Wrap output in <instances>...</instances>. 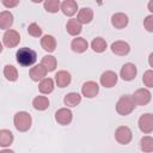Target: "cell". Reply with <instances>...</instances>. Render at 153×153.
<instances>
[{"label": "cell", "mask_w": 153, "mask_h": 153, "mask_svg": "<svg viewBox=\"0 0 153 153\" xmlns=\"http://www.w3.org/2000/svg\"><path fill=\"white\" fill-rule=\"evenodd\" d=\"M55 121L61 126H68L73 121V112L68 108H61L55 112Z\"/></svg>", "instance_id": "obj_11"}, {"label": "cell", "mask_w": 153, "mask_h": 153, "mask_svg": "<svg viewBox=\"0 0 153 153\" xmlns=\"http://www.w3.org/2000/svg\"><path fill=\"white\" fill-rule=\"evenodd\" d=\"M81 25L82 24H90L93 19V11L90 7H82L78 11L76 18H75Z\"/></svg>", "instance_id": "obj_17"}, {"label": "cell", "mask_w": 153, "mask_h": 153, "mask_svg": "<svg viewBox=\"0 0 153 153\" xmlns=\"http://www.w3.org/2000/svg\"><path fill=\"white\" fill-rule=\"evenodd\" d=\"M148 11L151 13H153V1H149L148 2Z\"/></svg>", "instance_id": "obj_37"}, {"label": "cell", "mask_w": 153, "mask_h": 153, "mask_svg": "<svg viewBox=\"0 0 153 153\" xmlns=\"http://www.w3.org/2000/svg\"><path fill=\"white\" fill-rule=\"evenodd\" d=\"M137 126L143 134H151L153 131V115L151 112H146L141 115L139 118Z\"/></svg>", "instance_id": "obj_7"}, {"label": "cell", "mask_w": 153, "mask_h": 153, "mask_svg": "<svg viewBox=\"0 0 153 153\" xmlns=\"http://www.w3.org/2000/svg\"><path fill=\"white\" fill-rule=\"evenodd\" d=\"M133 102L135 106H145L147 105L151 99H152V93L148 88H137L133 94H131Z\"/></svg>", "instance_id": "obj_4"}, {"label": "cell", "mask_w": 153, "mask_h": 153, "mask_svg": "<svg viewBox=\"0 0 153 153\" xmlns=\"http://www.w3.org/2000/svg\"><path fill=\"white\" fill-rule=\"evenodd\" d=\"M13 22H14L13 14L10 11L0 12V29L1 30H5V31L10 30L11 26L13 25Z\"/></svg>", "instance_id": "obj_19"}, {"label": "cell", "mask_w": 153, "mask_h": 153, "mask_svg": "<svg viewBox=\"0 0 153 153\" xmlns=\"http://www.w3.org/2000/svg\"><path fill=\"white\" fill-rule=\"evenodd\" d=\"M13 124H14V127L18 131L25 133L31 128L32 117L26 111H18L13 116Z\"/></svg>", "instance_id": "obj_2"}, {"label": "cell", "mask_w": 153, "mask_h": 153, "mask_svg": "<svg viewBox=\"0 0 153 153\" xmlns=\"http://www.w3.org/2000/svg\"><path fill=\"white\" fill-rule=\"evenodd\" d=\"M47 69L39 63V65H36V66H32L30 68V72H29V75L31 78L32 81H41L43 80L44 78H47Z\"/></svg>", "instance_id": "obj_16"}, {"label": "cell", "mask_w": 153, "mask_h": 153, "mask_svg": "<svg viewBox=\"0 0 153 153\" xmlns=\"http://www.w3.org/2000/svg\"><path fill=\"white\" fill-rule=\"evenodd\" d=\"M14 141V135L10 129H0V147L8 148Z\"/></svg>", "instance_id": "obj_22"}, {"label": "cell", "mask_w": 153, "mask_h": 153, "mask_svg": "<svg viewBox=\"0 0 153 153\" xmlns=\"http://www.w3.org/2000/svg\"><path fill=\"white\" fill-rule=\"evenodd\" d=\"M4 76L8 81H17L18 79V71L14 66L12 65H6L4 67Z\"/></svg>", "instance_id": "obj_29"}, {"label": "cell", "mask_w": 153, "mask_h": 153, "mask_svg": "<svg viewBox=\"0 0 153 153\" xmlns=\"http://www.w3.org/2000/svg\"><path fill=\"white\" fill-rule=\"evenodd\" d=\"M27 33L32 37H41L42 36V29L37 23H31L27 26Z\"/></svg>", "instance_id": "obj_31"}, {"label": "cell", "mask_w": 153, "mask_h": 153, "mask_svg": "<svg viewBox=\"0 0 153 153\" xmlns=\"http://www.w3.org/2000/svg\"><path fill=\"white\" fill-rule=\"evenodd\" d=\"M66 30L71 36L78 37V35H80V32L82 31V25L75 18H71L66 24Z\"/></svg>", "instance_id": "obj_20"}, {"label": "cell", "mask_w": 153, "mask_h": 153, "mask_svg": "<svg viewBox=\"0 0 153 153\" xmlns=\"http://www.w3.org/2000/svg\"><path fill=\"white\" fill-rule=\"evenodd\" d=\"M136 74H137V67L134 63H131V62L124 63L122 66L121 71H120V76L124 81H131V80H134L135 76H136Z\"/></svg>", "instance_id": "obj_8"}, {"label": "cell", "mask_w": 153, "mask_h": 153, "mask_svg": "<svg viewBox=\"0 0 153 153\" xmlns=\"http://www.w3.org/2000/svg\"><path fill=\"white\" fill-rule=\"evenodd\" d=\"M108 48V43L103 37H96L91 42V49L94 53H103Z\"/></svg>", "instance_id": "obj_27"}, {"label": "cell", "mask_w": 153, "mask_h": 153, "mask_svg": "<svg viewBox=\"0 0 153 153\" xmlns=\"http://www.w3.org/2000/svg\"><path fill=\"white\" fill-rule=\"evenodd\" d=\"M55 84L57 87L60 88H63V87H67L71 81H72V75L69 72L67 71H59L56 74H55Z\"/></svg>", "instance_id": "obj_15"}, {"label": "cell", "mask_w": 153, "mask_h": 153, "mask_svg": "<svg viewBox=\"0 0 153 153\" xmlns=\"http://www.w3.org/2000/svg\"><path fill=\"white\" fill-rule=\"evenodd\" d=\"M140 148L143 153L153 152V137L151 135H145L140 140Z\"/></svg>", "instance_id": "obj_28"}, {"label": "cell", "mask_w": 153, "mask_h": 153, "mask_svg": "<svg viewBox=\"0 0 153 153\" xmlns=\"http://www.w3.org/2000/svg\"><path fill=\"white\" fill-rule=\"evenodd\" d=\"M115 139L121 145H128L133 139V131L127 126H120L115 130Z\"/></svg>", "instance_id": "obj_5"}, {"label": "cell", "mask_w": 153, "mask_h": 153, "mask_svg": "<svg viewBox=\"0 0 153 153\" xmlns=\"http://www.w3.org/2000/svg\"><path fill=\"white\" fill-rule=\"evenodd\" d=\"M41 65L47 69V72H53L55 71L56 66H57V60L54 55H44L41 60Z\"/></svg>", "instance_id": "obj_26"}, {"label": "cell", "mask_w": 153, "mask_h": 153, "mask_svg": "<svg viewBox=\"0 0 153 153\" xmlns=\"http://www.w3.org/2000/svg\"><path fill=\"white\" fill-rule=\"evenodd\" d=\"M0 153H14V151H12L10 148H4L2 151H0Z\"/></svg>", "instance_id": "obj_36"}, {"label": "cell", "mask_w": 153, "mask_h": 153, "mask_svg": "<svg viewBox=\"0 0 153 153\" xmlns=\"http://www.w3.org/2000/svg\"><path fill=\"white\" fill-rule=\"evenodd\" d=\"M99 93V85L93 81V80H88L86 82L82 84L81 86V96H84L85 98H94L97 94Z\"/></svg>", "instance_id": "obj_10"}, {"label": "cell", "mask_w": 153, "mask_h": 153, "mask_svg": "<svg viewBox=\"0 0 153 153\" xmlns=\"http://www.w3.org/2000/svg\"><path fill=\"white\" fill-rule=\"evenodd\" d=\"M20 42V35L18 31L10 29L2 35V45L6 48H16Z\"/></svg>", "instance_id": "obj_6"}, {"label": "cell", "mask_w": 153, "mask_h": 153, "mask_svg": "<svg viewBox=\"0 0 153 153\" xmlns=\"http://www.w3.org/2000/svg\"><path fill=\"white\" fill-rule=\"evenodd\" d=\"M142 82L146 86V88H152L153 87V71L152 69H148L143 73Z\"/></svg>", "instance_id": "obj_32"}, {"label": "cell", "mask_w": 153, "mask_h": 153, "mask_svg": "<svg viewBox=\"0 0 153 153\" xmlns=\"http://www.w3.org/2000/svg\"><path fill=\"white\" fill-rule=\"evenodd\" d=\"M60 11L67 17H73L79 11L78 2L74 0H65L60 5Z\"/></svg>", "instance_id": "obj_13"}, {"label": "cell", "mask_w": 153, "mask_h": 153, "mask_svg": "<svg viewBox=\"0 0 153 153\" xmlns=\"http://www.w3.org/2000/svg\"><path fill=\"white\" fill-rule=\"evenodd\" d=\"M61 2L59 0H45L43 2V7L49 13H57L60 11Z\"/></svg>", "instance_id": "obj_30"}, {"label": "cell", "mask_w": 153, "mask_h": 153, "mask_svg": "<svg viewBox=\"0 0 153 153\" xmlns=\"http://www.w3.org/2000/svg\"><path fill=\"white\" fill-rule=\"evenodd\" d=\"M71 48L74 53L81 54V53H85L88 49V43L84 37H75L71 42Z\"/></svg>", "instance_id": "obj_18"}, {"label": "cell", "mask_w": 153, "mask_h": 153, "mask_svg": "<svg viewBox=\"0 0 153 153\" xmlns=\"http://www.w3.org/2000/svg\"><path fill=\"white\" fill-rule=\"evenodd\" d=\"M1 4L6 7V8H13L17 5H19V0H2Z\"/></svg>", "instance_id": "obj_34"}, {"label": "cell", "mask_w": 153, "mask_h": 153, "mask_svg": "<svg viewBox=\"0 0 153 153\" xmlns=\"http://www.w3.org/2000/svg\"><path fill=\"white\" fill-rule=\"evenodd\" d=\"M129 23V18L126 13H122V12H117V13H114L112 17H111V25L115 27V29H124Z\"/></svg>", "instance_id": "obj_14"}, {"label": "cell", "mask_w": 153, "mask_h": 153, "mask_svg": "<svg viewBox=\"0 0 153 153\" xmlns=\"http://www.w3.org/2000/svg\"><path fill=\"white\" fill-rule=\"evenodd\" d=\"M2 49H4V45H2V42H0V54H1Z\"/></svg>", "instance_id": "obj_38"}, {"label": "cell", "mask_w": 153, "mask_h": 153, "mask_svg": "<svg viewBox=\"0 0 153 153\" xmlns=\"http://www.w3.org/2000/svg\"><path fill=\"white\" fill-rule=\"evenodd\" d=\"M63 103L67 108H74L81 103V94H79L78 92H69L65 96Z\"/></svg>", "instance_id": "obj_24"}, {"label": "cell", "mask_w": 153, "mask_h": 153, "mask_svg": "<svg viewBox=\"0 0 153 153\" xmlns=\"http://www.w3.org/2000/svg\"><path fill=\"white\" fill-rule=\"evenodd\" d=\"M148 62H149V67H153V53L149 54V56H148Z\"/></svg>", "instance_id": "obj_35"}, {"label": "cell", "mask_w": 153, "mask_h": 153, "mask_svg": "<svg viewBox=\"0 0 153 153\" xmlns=\"http://www.w3.org/2000/svg\"><path fill=\"white\" fill-rule=\"evenodd\" d=\"M16 60L23 67H31L37 61V54L33 49L27 48V47H23V48H19L17 50Z\"/></svg>", "instance_id": "obj_1"}, {"label": "cell", "mask_w": 153, "mask_h": 153, "mask_svg": "<svg viewBox=\"0 0 153 153\" xmlns=\"http://www.w3.org/2000/svg\"><path fill=\"white\" fill-rule=\"evenodd\" d=\"M55 88V81L51 78H44L38 84V91L42 94H50Z\"/></svg>", "instance_id": "obj_23"}, {"label": "cell", "mask_w": 153, "mask_h": 153, "mask_svg": "<svg viewBox=\"0 0 153 153\" xmlns=\"http://www.w3.org/2000/svg\"><path fill=\"white\" fill-rule=\"evenodd\" d=\"M110 49L115 55L118 56H126L130 53V45L126 41H115L114 43H111Z\"/></svg>", "instance_id": "obj_12"}, {"label": "cell", "mask_w": 153, "mask_h": 153, "mask_svg": "<svg viewBox=\"0 0 153 153\" xmlns=\"http://www.w3.org/2000/svg\"><path fill=\"white\" fill-rule=\"evenodd\" d=\"M118 80V75L116 74V72L114 71H105L102 73L100 78H99V82L103 87L105 88H111L117 84Z\"/></svg>", "instance_id": "obj_9"}, {"label": "cell", "mask_w": 153, "mask_h": 153, "mask_svg": "<svg viewBox=\"0 0 153 153\" xmlns=\"http://www.w3.org/2000/svg\"><path fill=\"white\" fill-rule=\"evenodd\" d=\"M41 47L48 53H53L56 49V39L51 35H44L41 38Z\"/></svg>", "instance_id": "obj_21"}, {"label": "cell", "mask_w": 153, "mask_h": 153, "mask_svg": "<svg viewBox=\"0 0 153 153\" xmlns=\"http://www.w3.org/2000/svg\"><path fill=\"white\" fill-rule=\"evenodd\" d=\"M49 99L47 96H37L32 99V106L37 111H44L49 108Z\"/></svg>", "instance_id": "obj_25"}, {"label": "cell", "mask_w": 153, "mask_h": 153, "mask_svg": "<svg viewBox=\"0 0 153 153\" xmlns=\"http://www.w3.org/2000/svg\"><path fill=\"white\" fill-rule=\"evenodd\" d=\"M143 26L148 32H153V14H149L143 20Z\"/></svg>", "instance_id": "obj_33"}, {"label": "cell", "mask_w": 153, "mask_h": 153, "mask_svg": "<svg viewBox=\"0 0 153 153\" xmlns=\"http://www.w3.org/2000/svg\"><path fill=\"white\" fill-rule=\"evenodd\" d=\"M134 109H135V104L133 102L131 96H129V94H124V96L120 97V99L116 103V111L121 116L130 115L134 111Z\"/></svg>", "instance_id": "obj_3"}]
</instances>
